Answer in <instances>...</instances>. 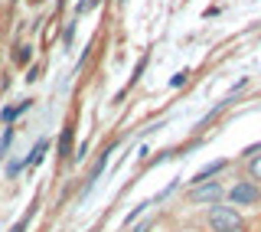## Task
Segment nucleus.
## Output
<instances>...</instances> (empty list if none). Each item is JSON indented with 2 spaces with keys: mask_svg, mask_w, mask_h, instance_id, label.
I'll return each mask as SVG.
<instances>
[{
  "mask_svg": "<svg viewBox=\"0 0 261 232\" xmlns=\"http://www.w3.org/2000/svg\"><path fill=\"white\" fill-rule=\"evenodd\" d=\"M209 226H212V232H239L242 229V216H239V210H232V206H212L209 210Z\"/></svg>",
  "mask_w": 261,
  "mask_h": 232,
  "instance_id": "f257e3e1",
  "label": "nucleus"
},
{
  "mask_svg": "<svg viewBox=\"0 0 261 232\" xmlns=\"http://www.w3.org/2000/svg\"><path fill=\"white\" fill-rule=\"evenodd\" d=\"M228 196H232L235 206H248V203L258 200V190L251 187V183H239V187H232V193H228Z\"/></svg>",
  "mask_w": 261,
  "mask_h": 232,
  "instance_id": "f03ea898",
  "label": "nucleus"
},
{
  "mask_svg": "<svg viewBox=\"0 0 261 232\" xmlns=\"http://www.w3.org/2000/svg\"><path fill=\"white\" fill-rule=\"evenodd\" d=\"M222 167H225V160H216V164H209V167H202V170L193 177V183H209V177H216Z\"/></svg>",
  "mask_w": 261,
  "mask_h": 232,
  "instance_id": "7ed1b4c3",
  "label": "nucleus"
},
{
  "mask_svg": "<svg viewBox=\"0 0 261 232\" xmlns=\"http://www.w3.org/2000/svg\"><path fill=\"white\" fill-rule=\"evenodd\" d=\"M216 196H219V187L209 183V187H199V190H196L193 200H196V203H209V200H216Z\"/></svg>",
  "mask_w": 261,
  "mask_h": 232,
  "instance_id": "20e7f679",
  "label": "nucleus"
},
{
  "mask_svg": "<svg viewBox=\"0 0 261 232\" xmlns=\"http://www.w3.org/2000/svg\"><path fill=\"white\" fill-rule=\"evenodd\" d=\"M69 147H72V128H65L59 137V154H69Z\"/></svg>",
  "mask_w": 261,
  "mask_h": 232,
  "instance_id": "39448f33",
  "label": "nucleus"
},
{
  "mask_svg": "<svg viewBox=\"0 0 261 232\" xmlns=\"http://www.w3.org/2000/svg\"><path fill=\"white\" fill-rule=\"evenodd\" d=\"M43 154H46V141H39V144H36V151H33V157H30V167H36V164L43 160Z\"/></svg>",
  "mask_w": 261,
  "mask_h": 232,
  "instance_id": "423d86ee",
  "label": "nucleus"
},
{
  "mask_svg": "<svg viewBox=\"0 0 261 232\" xmlns=\"http://www.w3.org/2000/svg\"><path fill=\"white\" fill-rule=\"evenodd\" d=\"M27 108H30V102H23V105H16V108H7V111H4V118H7V121H13V118H16V114H20V111H27Z\"/></svg>",
  "mask_w": 261,
  "mask_h": 232,
  "instance_id": "0eeeda50",
  "label": "nucleus"
},
{
  "mask_svg": "<svg viewBox=\"0 0 261 232\" xmlns=\"http://www.w3.org/2000/svg\"><path fill=\"white\" fill-rule=\"evenodd\" d=\"M30 56H33V49H30V46H23V49H20V56H16V59H20V62H30Z\"/></svg>",
  "mask_w": 261,
  "mask_h": 232,
  "instance_id": "6e6552de",
  "label": "nucleus"
},
{
  "mask_svg": "<svg viewBox=\"0 0 261 232\" xmlns=\"http://www.w3.org/2000/svg\"><path fill=\"white\" fill-rule=\"evenodd\" d=\"M27 222H30V213H27V216H23V219H20V222H16V226H13V229H10V232H23V229H27Z\"/></svg>",
  "mask_w": 261,
  "mask_h": 232,
  "instance_id": "1a4fd4ad",
  "label": "nucleus"
},
{
  "mask_svg": "<svg viewBox=\"0 0 261 232\" xmlns=\"http://www.w3.org/2000/svg\"><path fill=\"white\" fill-rule=\"evenodd\" d=\"M251 173H255V177H261V157H255V160H251Z\"/></svg>",
  "mask_w": 261,
  "mask_h": 232,
  "instance_id": "9d476101",
  "label": "nucleus"
},
{
  "mask_svg": "<svg viewBox=\"0 0 261 232\" xmlns=\"http://www.w3.org/2000/svg\"><path fill=\"white\" fill-rule=\"evenodd\" d=\"M183 82H186V72H176V76H173V82H170V85H183Z\"/></svg>",
  "mask_w": 261,
  "mask_h": 232,
  "instance_id": "9b49d317",
  "label": "nucleus"
}]
</instances>
